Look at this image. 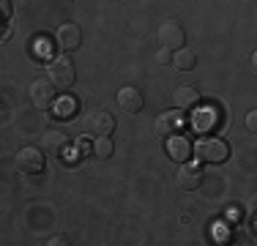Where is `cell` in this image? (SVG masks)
<instances>
[{
    "mask_svg": "<svg viewBox=\"0 0 257 246\" xmlns=\"http://www.w3.org/2000/svg\"><path fill=\"white\" fill-rule=\"evenodd\" d=\"M227 153H230L227 143L219 140V137H200L197 143H194V156L205 164H222L224 159H227Z\"/></svg>",
    "mask_w": 257,
    "mask_h": 246,
    "instance_id": "cell-1",
    "label": "cell"
},
{
    "mask_svg": "<svg viewBox=\"0 0 257 246\" xmlns=\"http://www.w3.org/2000/svg\"><path fill=\"white\" fill-rule=\"evenodd\" d=\"M115 129V118L107 112V109H90L88 115L82 118V132L88 137L99 140V137H109Z\"/></svg>",
    "mask_w": 257,
    "mask_h": 246,
    "instance_id": "cell-2",
    "label": "cell"
},
{
    "mask_svg": "<svg viewBox=\"0 0 257 246\" xmlns=\"http://www.w3.org/2000/svg\"><path fill=\"white\" fill-rule=\"evenodd\" d=\"M47 77L55 82V88H71L77 79V71H74V63H71L66 55H60V58H52L50 63H47Z\"/></svg>",
    "mask_w": 257,
    "mask_h": 246,
    "instance_id": "cell-3",
    "label": "cell"
},
{
    "mask_svg": "<svg viewBox=\"0 0 257 246\" xmlns=\"http://www.w3.org/2000/svg\"><path fill=\"white\" fill-rule=\"evenodd\" d=\"M44 151H39V148H20L14 156V164L20 172H25V175H39L41 170H44Z\"/></svg>",
    "mask_w": 257,
    "mask_h": 246,
    "instance_id": "cell-4",
    "label": "cell"
},
{
    "mask_svg": "<svg viewBox=\"0 0 257 246\" xmlns=\"http://www.w3.org/2000/svg\"><path fill=\"white\" fill-rule=\"evenodd\" d=\"M55 82L50 77L47 79H33L30 82V88H28V96H30V101H33V107H39V109H50L55 107Z\"/></svg>",
    "mask_w": 257,
    "mask_h": 246,
    "instance_id": "cell-5",
    "label": "cell"
},
{
    "mask_svg": "<svg viewBox=\"0 0 257 246\" xmlns=\"http://www.w3.org/2000/svg\"><path fill=\"white\" fill-rule=\"evenodd\" d=\"M79 44H82V30H79V25H74V22L60 25L58 33H55V47L60 52H74Z\"/></svg>",
    "mask_w": 257,
    "mask_h": 246,
    "instance_id": "cell-6",
    "label": "cell"
},
{
    "mask_svg": "<svg viewBox=\"0 0 257 246\" xmlns=\"http://www.w3.org/2000/svg\"><path fill=\"white\" fill-rule=\"evenodd\" d=\"M159 44L162 47H170V49H181V44L186 41V33H183V28L175 20H167L159 25Z\"/></svg>",
    "mask_w": 257,
    "mask_h": 246,
    "instance_id": "cell-7",
    "label": "cell"
},
{
    "mask_svg": "<svg viewBox=\"0 0 257 246\" xmlns=\"http://www.w3.org/2000/svg\"><path fill=\"white\" fill-rule=\"evenodd\" d=\"M175 181H178V186L183 189V192H194V189L203 183V170H200V164H194V162H183L178 167Z\"/></svg>",
    "mask_w": 257,
    "mask_h": 246,
    "instance_id": "cell-8",
    "label": "cell"
},
{
    "mask_svg": "<svg viewBox=\"0 0 257 246\" xmlns=\"http://www.w3.org/2000/svg\"><path fill=\"white\" fill-rule=\"evenodd\" d=\"M69 145H71V140L66 132H47L44 140H41V151H44L47 156H58V159L69 151Z\"/></svg>",
    "mask_w": 257,
    "mask_h": 246,
    "instance_id": "cell-9",
    "label": "cell"
},
{
    "mask_svg": "<svg viewBox=\"0 0 257 246\" xmlns=\"http://www.w3.org/2000/svg\"><path fill=\"white\" fill-rule=\"evenodd\" d=\"M192 153H194V148H192V143H189L183 134H173V137H167V156L173 159V162L183 164V162L192 159Z\"/></svg>",
    "mask_w": 257,
    "mask_h": 246,
    "instance_id": "cell-10",
    "label": "cell"
},
{
    "mask_svg": "<svg viewBox=\"0 0 257 246\" xmlns=\"http://www.w3.org/2000/svg\"><path fill=\"white\" fill-rule=\"evenodd\" d=\"M173 104L183 112H189V109H197L200 107V90L194 88V85H178L173 93Z\"/></svg>",
    "mask_w": 257,
    "mask_h": 246,
    "instance_id": "cell-11",
    "label": "cell"
},
{
    "mask_svg": "<svg viewBox=\"0 0 257 246\" xmlns=\"http://www.w3.org/2000/svg\"><path fill=\"white\" fill-rule=\"evenodd\" d=\"M143 93H140V88H134V85H123V88L118 90V104L120 109H126V112H140L143 109Z\"/></svg>",
    "mask_w": 257,
    "mask_h": 246,
    "instance_id": "cell-12",
    "label": "cell"
},
{
    "mask_svg": "<svg viewBox=\"0 0 257 246\" xmlns=\"http://www.w3.org/2000/svg\"><path fill=\"white\" fill-rule=\"evenodd\" d=\"M178 126H181V118H178L175 112H162V115L156 118V123H154L156 134H159V137H164V140L173 137V134L178 132Z\"/></svg>",
    "mask_w": 257,
    "mask_h": 246,
    "instance_id": "cell-13",
    "label": "cell"
},
{
    "mask_svg": "<svg viewBox=\"0 0 257 246\" xmlns=\"http://www.w3.org/2000/svg\"><path fill=\"white\" fill-rule=\"evenodd\" d=\"M213 123H216V112H213V107H197V109H192V126H194V132H211Z\"/></svg>",
    "mask_w": 257,
    "mask_h": 246,
    "instance_id": "cell-14",
    "label": "cell"
},
{
    "mask_svg": "<svg viewBox=\"0 0 257 246\" xmlns=\"http://www.w3.org/2000/svg\"><path fill=\"white\" fill-rule=\"evenodd\" d=\"M194 63H197V55H194L192 49L181 47V49H175V52H173V66L178 71H192Z\"/></svg>",
    "mask_w": 257,
    "mask_h": 246,
    "instance_id": "cell-15",
    "label": "cell"
},
{
    "mask_svg": "<svg viewBox=\"0 0 257 246\" xmlns=\"http://www.w3.org/2000/svg\"><path fill=\"white\" fill-rule=\"evenodd\" d=\"M112 151H115V148H112V140H109V137H99V140H96L93 153L99 159H109V156H112Z\"/></svg>",
    "mask_w": 257,
    "mask_h": 246,
    "instance_id": "cell-16",
    "label": "cell"
},
{
    "mask_svg": "<svg viewBox=\"0 0 257 246\" xmlns=\"http://www.w3.org/2000/svg\"><path fill=\"white\" fill-rule=\"evenodd\" d=\"M74 107H77L74 98H60V101H55V109H52V112L60 115V118H69V115L74 112Z\"/></svg>",
    "mask_w": 257,
    "mask_h": 246,
    "instance_id": "cell-17",
    "label": "cell"
},
{
    "mask_svg": "<svg viewBox=\"0 0 257 246\" xmlns=\"http://www.w3.org/2000/svg\"><path fill=\"white\" fill-rule=\"evenodd\" d=\"M170 60H173V49H170V47H162V49H159V52H156V63L167 66Z\"/></svg>",
    "mask_w": 257,
    "mask_h": 246,
    "instance_id": "cell-18",
    "label": "cell"
},
{
    "mask_svg": "<svg viewBox=\"0 0 257 246\" xmlns=\"http://www.w3.org/2000/svg\"><path fill=\"white\" fill-rule=\"evenodd\" d=\"M243 123H246L249 132H254V134H257V109H249L246 118H243Z\"/></svg>",
    "mask_w": 257,
    "mask_h": 246,
    "instance_id": "cell-19",
    "label": "cell"
},
{
    "mask_svg": "<svg viewBox=\"0 0 257 246\" xmlns=\"http://www.w3.org/2000/svg\"><path fill=\"white\" fill-rule=\"evenodd\" d=\"M47 243H50V246H66L69 241H66V235H52V238H50V241H47Z\"/></svg>",
    "mask_w": 257,
    "mask_h": 246,
    "instance_id": "cell-20",
    "label": "cell"
},
{
    "mask_svg": "<svg viewBox=\"0 0 257 246\" xmlns=\"http://www.w3.org/2000/svg\"><path fill=\"white\" fill-rule=\"evenodd\" d=\"M0 11H3V20H9V17H11V3H9V0L0 3Z\"/></svg>",
    "mask_w": 257,
    "mask_h": 246,
    "instance_id": "cell-21",
    "label": "cell"
},
{
    "mask_svg": "<svg viewBox=\"0 0 257 246\" xmlns=\"http://www.w3.org/2000/svg\"><path fill=\"white\" fill-rule=\"evenodd\" d=\"M252 69L257 71V49H254V52H252Z\"/></svg>",
    "mask_w": 257,
    "mask_h": 246,
    "instance_id": "cell-22",
    "label": "cell"
}]
</instances>
